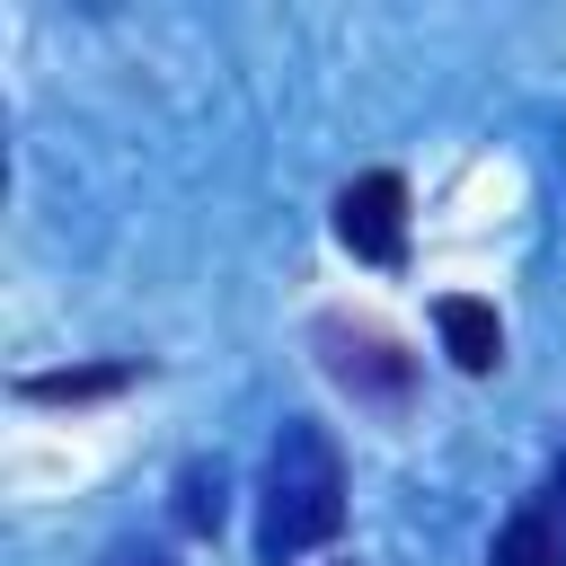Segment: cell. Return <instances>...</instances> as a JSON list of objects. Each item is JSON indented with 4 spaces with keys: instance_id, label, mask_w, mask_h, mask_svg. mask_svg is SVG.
<instances>
[{
    "instance_id": "obj_1",
    "label": "cell",
    "mask_w": 566,
    "mask_h": 566,
    "mask_svg": "<svg viewBox=\"0 0 566 566\" xmlns=\"http://www.w3.org/2000/svg\"><path fill=\"white\" fill-rule=\"evenodd\" d=\"M336 531H345V460H336V442H327L310 416H292V424L274 433V460H265L256 557H265V566H292V557L327 548Z\"/></svg>"
},
{
    "instance_id": "obj_2",
    "label": "cell",
    "mask_w": 566,
    "mask_h": 566,
    "mask_svg": "<svg viewBox=\"0 0 566 566\" xmlns=\"http://www.w3.org/2000/svg\"><path fill=\"white\" fill-rule=\"evenodd\" d=\"M336 239L363 265H407V177L398 168H363L336 195Z\"/></svg>"
},
{
    "instance_id": "obj_3",
    "label": "cell",
    "mask_w": 566,
    "mask_h": 566,
    "mask_svg": "<svg viewBox=\"0 0 566 566\" xmlns=\"http://www.w3.org/2000/svg\"><path fill=\"white\" fill-rule=\"evenodd\" d=\"M318 345H327V371H336L354 398H380V407H398V398L416 389V363H407V345H398V336H380V327H363V318H318Z\"/></svg>"
},
{
    "instance_id": "obj_4",
    "label": "cell",
    "mask_w": 566,
    "mask_h": 566,
    "mask_svg": "<svg viewBox=\"0 0 566 566\" xmlns=\"http://www.w3.org/2000/svg\"><path fill=\"white\" fill-rule=\"evenodd\" d=\"M486 566H566V513H557L548 495H531V504L495 531Z\"/></svg>"
},
{
    "instance_id": "obj_5",
    "label": "cell",
    "mask_w": 566,
    "mask_h": 566,
    "mask_svg": "<svg viewBox=\"0 0 566 566\" xmlns=\"http://www.w3.org/2000/svg\"><path fill=\"white\" fill-rule=\"evenodd\" d=\"M433 327H442V345H451V363H460V371H495V363H504V327H495V310H486V301L451 292V301L433 310Z\"/></svg>"
},
{
    "instance_id": "obj_6",
    "label": "cell",
    "mask_w": 566,
    "mask_h": 566,
    "mask_svg": "<svg viewBox=\"0 0 566 566\" xmlns=\"http://www.w3.org/2000/svg\"><path fill=\"white\" fill-rule=\"evenodd\" d=\"M133 380H142V363H80V371H27L18 398H35V407H80V398H115V389H133Z\"/></svg>"
},
{
    "instance_id": "obj_7",
    "label": "cell",
    "mask_w": 566,
    "mask_h": 566,
    "mask_svg": "<svg viewBox=\"0 0 566 566\" xmlns=\"http://www.w3.org/2000/svg\"><path fill=\"white\" fill-rule=\"evenodd\" d=\"M177 522H186V531H221V469H186V486H177Z\"/></svg>"
},
{
    "instance_id": "obj_8",
    "label": "cell",
    "mask_w": 566,
    "mask_h": 566,
    "mask_svg": "<svg viewBox=\"0 0 566 566\" xmlns=\"http://www.w3.org/2000/svg\"><path fill=\"white\" fill-rule=\"evenodd\" d=\"M106 566H168L159 548H142V539H124V548H106Z\"/></svg>"
},
{
    "instance_id": "obj_9",
    "label": "cell",
    "mask_w": 566,
    "mask_h": 566,
    "mask_svg": "<svg viewBox=\"0 0 566 566\" xmlns=\"http://www.w3.org/2000/svg\"><path fill=\"white\" fill-rule=\"evenodd\" d=\"M548 504H557V513H566V460H557V478H548Z\"/></svg>"
}]
</instances>
